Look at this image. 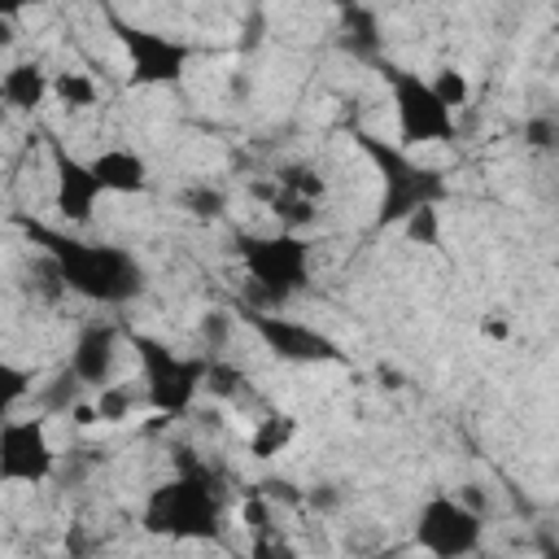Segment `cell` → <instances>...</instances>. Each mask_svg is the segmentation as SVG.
Masks as SVG:
<instances>
[{
	"instance_id": "cell-1",
	"label": "cell",
	"mask_w": 559,
	"mask_h": 559,
	"mask_svg": "<svg viewBox=\"0 0 559 559\" xmlns=\"http://www.w3.org/2000/svg\"><path fill=\"white\" fill-rule=\"evenodd\" d=\"M17 223L31 236V245H39V253L61 271L66 288L79 293L83 301L122 310L144 293V266L127 245L83 240L66 227H48L35 218H17Z\"/></svg>"
},
{
	"instance_id": "cell-2",
	"label": "cell",
	"mask_w": 559,
	"mask_h": 559,
	"mask_svg": "<svg viewBox=\"0 0 559 559\" xmlns=\"http://www.w3.org/2000/svg\"><path fill=\"white\" fill-rule=\"evenodd\" d=\"M179 467L170 480L148 489L140 524L153 537L166 542H218L223 537V502H218V480L210 467L192 463V450H179Z\"/></svg>"
},
{
	"instance_id": "cell-3",
	"label": "cell",
	"mask_w": 559,
	"mask_h": 559,
	"mask_svg": "<svg viewBox=\"0 0 559 559\" xmlns=\"http://www.w3.org/2000/svg\"><path fill=\"white\" fill-rule=\"evenodd\" d=\"M354 144L362 148V157L376 166L380 175V210H376V227H406L419 210H437L450 192L445 175L428 162H419L411 148H402L397 140H380L371 131H354Z\"/></svg>"
},
{
	"instance_id": "cell-4",
	"label": "cell",
	"mask_w": 559,
	"mask_h": 559,
	"mask_svg": "<svg viewBox=\"0 0 559 559\" xmlns=\"http://www.w3.org/2000/svg\"><path fill=\"white\" fill-rule=\"evenodd\" d=\"M236 253L249 275V310H280L310 288V240L301 231L240 236Z\"/></svg>"
},
{
	"instance_id": "cell-5",
	"label": "cell",
	"mask_w": 559,
	"mask_h": 559,
	"mask_svg": "<svg viewBox=\"0 0 559 559\" xmlns=\"http://www.w3.org/2000/svg\"><path fill=\"white\" fill-rule=\"evenodd\" d=\"M127 345L144 376V402L162 419H179L192 411L197 393L210 380V354H179L153 332H127Z\"/></svg>"
},
{
	"instance_id": "cell-6",
	"label": "cell",
	"mask_w": 559,
	"mask_h": 559,
	"mask_svg": "<svg viewBox=\"0 0 559 559\" xmlns=\"http://www.w3.org/2000/svg\"><path fill=\"white\" fill-rule=\"evenodd\" d=\"M380 66V79L389 87V100H393V122H397V144L402 148H419V144H450L459 122H454V109L437 96L432 79H424L419 70L411 66H397L389 57L376 61Z\"/></svg>"
},
{
	"instance_id": "cell-7",
	"label": "cell",
	"mask_w": 559,
	"mask_h": 559,
	"mask_svg": "<svg viewBox=\"0 0 559 559\" xmlns=\"http://www.w3.org/2000/svg\"><path fill=\"white\" fill-rule=\"evenodd\" d=\"M415 546L428 555V559H467L480 550V537H485V520L472 502H463L459 493H428L415 511Z\"/></svg>"
},
{
	"instance_id": "cell-8",
	"label": "cell",
	"mask_w": 559,
	"mask_h": 559,
	"mask_svg": "<svg viewBox=\"0 0 559 559\" xmlns=\"http://www.w3.org/2000/svg\"><path fill=\"white\" fill-rule=\"evenodd\" d=\"M109 26L118 31V44H122V57H127V79L135 87H166V83H179L188 74V66H192V44L188 39L162 35V31H148V26H131L118 13H109Z\"/></svg>"
},
{
	"instance_id": "cell-9",
	"label": "cell",
	"mask_w": 559,
	"mask_h": 559,
	"mask_svg": "<svg viewBox=\"0 0 559 559\" xmlns=\"http://www.w3.org/2000/svg\"><path fill=\"white\" fill-rule=\"evenodd\" d=\"M245 323L249 332L280 358V362H345L341 345L319 332L314 323H301L293 314H280V310H249L245 306Z\"/></svg>"
},
{
	"instance_id": "cell-10",
	"label": "cell",
	"mask_w": 559,
	"mask_h": 559,
	"mask_svg": "<svg viewBox=\"0 0 559 559\" xmlns=\"http://www.w3.org/2000/svg\"><path fill=\"white\" fill-rule=\"evenodd\" d=\"M57 472V450L39 415L4 419L0 428V480L4 485H44Z\"/></svg>"
},
{
	"instance_id": "cell-11",
	"label": "cell",
	"mask_w": 559,
	"mask_h": 559,
	"mask_svg": "<svg viewBox=\"0 0 559 559\" xmlns=\"http://www.w3.org/2000/svg\"><path fill=\"white\" fill-rule=\"evenodd\" d=\"M48 166H52V201H57V214L70 223V227H87L92 214H96V201L105 197L96 175H92V162L74 157L61 140H48Z\"/></svg>"
},
{
	"instance_id": "cell-12",
	"label": "cell",
	"mask_w": 559,
	"mask_h": 559,
	"mask_svg": "<svg viewBox=\"0 0 559 559\" xmlns=\"http://www.w3.org/2000/svg\"><path fill=\"white\" fill-rule=\"evenodd\" d=\"M127 341V332L114 323V319H92L79 328L74 345H70V358H66V371L83 384V389H105L114 380V367H118V345Z\"/></svg>"
},
{
	"instance_id": "cell-13",
	"label": "cell",
	"mask_w": 559,
	"mask_h": 559,
	"mask_svg": "<svg viewBox=\"0 0 559 559\" xmlns=\"http://www.w3.org/2000/svg\"><path fill=\"white\" fill-rule=\"evenodd\" d=\"M92 175H96L105 197H135L148 188V162L131 148H118V144L92 157Z\"/></svg>"
},
{
	"instance_id": "cell-14",
	"label": "cell",
	"mask_w": 559,
	"mask_h": 559,
	"mask_svg": "<svg viewBox=\"0 0 559 559\" xmlns=\"http://www.w3.org/2000/svg\"><path fill=\"white\" fill-rule=\"evenodd\" d=\"M0 96H4L9 109H17V114H35V109L52 96V74H48L39 61H17V66L4 70V79H0Z\"/></svg>"
},
{
	"instance_id": "cell-15",
	"label": "cell",
	"mask_w": 559,
	"mask_h": 559,
	"mask_svg": "<svg viewBox=\"0 0 559 559\" xmlns=\"http://www.w3.org/2000/svg\"><path fill=\"white\" fill-rule=\"evenodd\" d=\"M293 437H297V419H293V415H266V419H258V428L249 432V454H253V459H275Z\"/></svg>"
},
{
	"instance_id": "cell-16",
	"label": "cell",
	"mask_w": 559,
	"mask_h": 559,
	"mask_svg": "<svg viewBox=\"0 0 559 559\" xmlns=\"http://www.w3.org/2000/svg\"><path fill=\"white\" fill-rule=\"evenodd\" d=\"M52 96L66 109H87V105H96V83L83 70H57L52 74Z\"/></svg>"
},
{
	"instance_id": "cell-17",
	"label": "cell",
	"mask_w": 559,
	"mask_h": 559,
	"mask_svg": "<svg viewBox=\"0 0 559 559\" xmlns=\"http://www.w3.org/2000/svg\"><path fill=\"white\" fill-rule=\"evenodd\" d=\"M135 389H127V384H105L100 389V397H96V415L105 419V424H122L127 415H131V406H135Z\"/></svg>"
},
{
	"instance_id": "cell-18",
	"label": "cell",
	"mask_w": 559,
	"mask_h": 559,
	"mask_svg": "<svg viewBox=\"0 0 559 559\" xmlns=\"http://www.w3.org/2000/svg\"><path fill=\"white\" fill-rule=\"evenodd\" d=\"M223 205H227V197H223L218 188H210V183H197V188L183 192V210H188L192 218H218Z\"/></svg>"
},
{
	"instance_id": "cell-19",
	"label": "cell",
	"mask_w": 559,
	"mask_h": 559,
	"mask_svg": "<svg viewBox=\"0 0 559 559\" xmlns=\"http://www.w3.org/2000/svg\"><path fill=\"white\" fill-rule=\"evenodd\" d=\"M432 87H437V96L450 105V109H459V105H467V74L463 70H454V66H441L437 70V79H432Z\"/></svg>"
},
{
	"instance_id": "cell-20",
	"label": "cell",
	"mask_w": 559,
	"mask_h": 559,
	"mask_svg": "<svg viewBox=\"0 0 559 559\" xmlns=\"http://www.w3.org/2000/svg\"><path fill=\"white\" fill-rule=\"evenodd\" d=\"M524 144H528V148H555V144H559V122L546 118V114L528 118V122H524Z\"/></svg>"
},
{
	"instance_id": "cell-21",
	"label": "cell",
	"mask_w": 559,
	"mask_h": 559,
	"mask_svg": "<svg viewBox=\"0 0 559 559\" xmlns=\"http://www.w3.org/2000/svg\"><path fill=\"white\" fill-rule=\"evenodd\" d=\"M227 332H231V319H227L223 310H210V314L201 319V336H205V349H210V358H218V349L227 345Z\"/></svg>"
},
{
	"instance_id": "cell-22",
	"label": "cell",
	"mask_w": 559,
	"mask_h": 559,
	"mask_svg": "<svg viewBox=\"0 0 559 559\" xmlns=\"http://www.w3.org/2000/svg\"><path fill=\"white\" fill-rule=\"evenodd\" d=\"M406 236L419 240V245H437L441 231H437V210H419L411 223H406Z\"/></svg>"
},
{
	"instance_id": "cell-23",
	"label": "cell",
	"mask_w": 559,
	"mask_h": 559,
	"mask_svg": "<svg viewBox=\"0 0 559 559\" xmlns=\"http://www.w3.org/2000/svg\"><path fill=\"white\" fill-rule=\"evenodd\" d=\"M0 380H4V402L13 406V402L26 393V384H35V371H17L13 362H4V367H0Z\"/></svg>"
},
{
	"instance_id": "cell-24",
	"label": "cell",
	"mask_w": 559,
	"mask_h": 559,
	"mask_svg": "<svg viewBox=\"0 0 559 559\" xmlns=\"http://www.w3.org/2000/svg\"><path fill=\"white\" fill-rule=\"evenodd\" d=\"M537 550H542V559H559V542H555V537H546V533L537 537Z\"/></svg>"
}]
</instances>
